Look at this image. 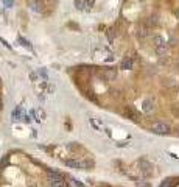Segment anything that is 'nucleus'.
<instances>
[{
	"mask_svg": "<svg viewBox=\"0 0 179 187\" xmlns=\"http://www.w3.org/2000/svg\"><path fill=\"white\" fill-rule=\"evenodd\" d=\"M65 164L72 168H79V170H91L94 168V162L92 161H78V159H69L65 161Z\"/></svg>",
	"mask_w": 179,
	"mask_h": 187,
	"instance_id": "f257e3e1",
	"label": "nucleus"
},
{
	"mask_svg": "<svg viewBox=\"0 0 179 187\" xmlns=\"http://www.w3.org/2000/svg\"><path fill=\"white\" fill-rule=\"evenodd\" d=\"M151 131L154 134H168L170 133V126L165 122H154L151 125Z\"/></svg>",
	"mask_w": 179,
	"mask_h": 187,
	"instance_id": "f03ea898",
	"label": "nucleus"
},
{
	"mask_svg": "<svg viewBox=\"0 0 179 187\" xmlns=\"http://www.w3.org/2000/svg\"><path fill=\"white\" fill-rule=\"evenodd\" d=\"M139 170H140V173H142L145 178L153 176V165H151L146 159H140V161H139Z\"/></svg>",
	"mask_w": 179,
	"mask_h": 187,
	"instance_id": "7ed1b4c3",
	"label": "nucleus"
},
{
	"mask_svg": "<svg viewBox=\"0 0 179 187\" xmlns=\"http://www.w3.org/2000/svg\"><path fill=\"white\" fill-rule=\"evenodd\" d=\"M48 176H50V187H65V184L62 181V175L48 171Z\"/></svg>",
	"mask_w": 179,
	"mask_h": 187,
	"instance_id": "20e7f679",
	"label": "nucleus"
},
{
	"mask_svg": "<svg viewBox=\"0 0 179 187\" xmlns=\"http://www.w3.org/2000/svg\"><path fill=\"white\" fill-rule=\"evenodd\" d=\"M123 114H125L126 119H129V120H132V122H140V114H139V111H137L136 108H132V106H126L125 111H123Z\"/></svg>",
	"mask_w": 179,
	"mask_h": 187,
	"instance_id": "39448f33",
	"label": "nucleus"
},
{
	"mask_svg": "<svg viewBox=\"0 0 179 187\" xmlns=\"http://www.w3.org/2000/svg\"><path fill=\"white\" fill-rule=\"evenodd\" d=\"M75 5L78 10H89L91 7H94V0H75Z\"/></svg>",
	"mask_w": 179,
	"mask_h": 187,
	"instance_id": "423d86ee",
	"label": "nucleus"
},
{
	"mask_svg": "<svg viewBox=\"0 0 179 187\" xmlns=\"http://www.w3.org/2000/svg\"><path fill=\"white\" fill-rule=\"evenodd\" d=\"M143 111H145L146 114H150V112L154 111V100H153V98H146V100L143 102Z\"/></svg>",
	"mask_w": 179,
	"mask_h": 187,
	"instance_id": "0eeeda50",
	"label": "nucleus"
},
{
	"mask_svg": "<svg viewBox=\"0 0 179 187\" xmlns=\"http://www.w3.org/2000/svg\"><path fill=\"white\" fill-rule=\"evenodd\" d=\"M132 64H134L132 58H126V59H123V61H122V69L129 70V69H132Z\"/></svg>",
	"mask_w": 179,
	"mask_h": 187,
	"instance_id": "6e6552de",
	"label": "nucleus"
},
{
	"mask_svg": "<svg viewBox=\"0 0 179 187\" xmlns=\"http://www.w3.org/2000/svg\"><path fill=\"white\" fill-rule=\"evenodd\" d=\"M165 52H167V44H165V42L156 45V53H157V55H165Z\"/></svg>",
	"mask_w": 179,
	"mask_h": 187,
	"instance_id": "1a4fd4ad",
	"label": "nucleus"
},
{
	"mask_svg": "<svg viewBox=\"0 0 179 187\" xmlns=\"http://www.w3.org/2000/svg\"><path fill=\"white\" fill-rule=\"evenodd\" d=\"M70 185L72 187H83V184L78 182V179H75V178H70Z\"/></svg>",
	"mask_w": 179,
	"mask_h": 187,
	"instance_id": "9d476101",
	"label": "nucleus"
},
{
	"mask_svg": "<svg viewBox=\"0 0 179 187\" xmlns=\"http://www.w3.org/2000/svg\"><path fill=\"white\" fill-rule=\"evenodd\" d=\"M154 44H156V45H159V44H163V39H162L160 36H156V38H154Z\"/></svg>",
	"mask_w": 179,
	"mask_h": 187,
	"instance_id": "9b49d317",
	"label": "nucleus"
},
{
	"mask_svg": "<svg viewBox=\"0 0 179 187\" xmlns=\"http://www.w3.org/2000/svg\"><path fill=\"white\" fill-rule=\"evenodd\" d=\"M19 42H20V44H24V45H25L27 48H31V45H30V44H28V42H27L25 39H22V38H19Z\"/></svg>",
	"mask_w": 179,
	"mask_h": 187,
	"instance_id": "f8f14e48",
	"label": "nucleus"
},
{
	"mask_svg": "<svg viewBox=\"0 0 179 187\" xmlns=\"http://www.w3.org/2000/svg\"><path fill=\"white\" fill-rule=\"evenodd\" d=\"M3 3L8 5V7H11V5H13V0H3Z\"/></svg>",
	"mask_w": 179,
	"mask_h": 187,
	"instance_id": "ddd939ff",
	"label": "nucleus"
}]
</instances>
